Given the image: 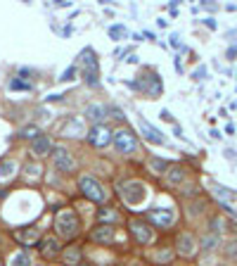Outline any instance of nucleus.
<instances>
[{
    "mask_svg": "<svg viewBox=\"0 0 237 266\" xmlns=\"http://www.w3.org/2000/svg\"><path fill=\"white\" fill-rule=\"evenodd\" d=\"M38 136H41V129H38L36 124H27V126L19 131V138H31V140H36Z\"/></svg>",
    "mask_w": 237,
    "mask_h": 266,
    "instance_id": "nucleus-23",
    "label": "nucleus"
},
{
    "mask_svg": "<svg viewBox=\"0 0 237 266\" xmlns=\"http://www.w3.org/2000/svg\"><path fill=\"white\" fill-rule=\"evenodd\" d=\"M81 266H86V264H81Z\"/></svg>",
    "mask_w": 237,
    "mask_h": 266,
    "instance_id": "nucleus-41",
    "label": "nucleus"
},
{
    "mask_svg": "<svg viewBox=\"0 0 237 266\" xmlns=\"http://www.w3.org/2000/svg\"><path fill=\"white\" fill-rule=\"evenodd\" d=\"M57 5H60V7H69L71 3H69V0H57Z\"/></svg>",
    "mask_w": 237,
    "mask_h": 266,
    "instance_id": "nucleus-40",
    "label": "nucleus"
},
{
    "mask_svg": "<svg viewBox=\"0 0 237 266\" xmlns=\"http://www.w3.org/2000/svg\"><path fill=\"white\" fill-rule=\"evenodd\" d=\"M81 67H83V79H86V83L93 86V88H97V86H100V67H97V60H95L93 50H83Z\"/></svg>",
    "mask_w": 237,
    "mask_h": 266,
    "instance_id": "nucleus-3",
    "label": "nucleus"
},
{
    "mask_svg": "<svg viewBox=\"0 0 237 266\" xmlns=\"http://www.w3.org/2000/svg\"><path fill=\"white\" fill-rule=\"evenodd\" d=\"M218 245H221V235H216V233H209V235L202 238V250H206V252L216 250Z\"/></svg>",
    "mask_w": 237,
    "mask_h": 266,
    "instance_id": "nucleus-22",
    "label": "nucleus"
},
{
    "mask_svg": "<svg viewBox=\"0 0 237 266\" xmlns=\"http://www.w3.org/2000/svg\"><path fill=\"white\" fill-rule=\"evenodd\" d=\"M14 240L21 243V245H36L41 240V231L36 226H24L19 231H14Z\"/></svg>",
    "mask_w": 237,
    "mask_h": 266,
    "instance_id": "nucleus-11",
    "label": "nucleus"
},
{
    "mask_svg": "<svg viewBox=\"0 0 237 266\" xmlns=\"http://www.w3.org/2000/svg\"><path fill=\"white\" fill-rule=\"evenodd\" d=\"M166 181H169L171 185H180L185 181V169L183 166H169V174H166Z\"/></svg>",
    "mask_w": 237,
    "mask_h": 266,
    "instance_id": "nucleus-19",
    "label": "nucleus"
},
{
    "mask_svg": "<svg viewBox=\"0 0 237 266\" xmlns=\"http://www.w3.org/2000/svg\"><path fill=\"white\" fill-rule=\"evenodd\" d=\"M225 55H228V60H235V57H237V48H235V45H230Z\"/></svg>",
    "mask_w": 237,
    "mask_h": 266,
    "instance_id": "nucleus-36",
    "label": "nucleus"
},
{
    "mask_svg": "<svg viewBox=\"0 0 237 266\" xmlns=\"http://www.w3.org/2000/svg\"><path fill=\"white\" fill-rule=\"evenodd\" d=\"M225 133H230V136H232V133H235V126H232V124H228V126H225Z\"/></svg>",
    "mask_w": 237,
    "mask_h": 266,
    "instance_id": "nucleus-39",
    "label": "nucleus"
},
{
    "mask_svg": "<svg viewBox=\"0 0 237 266\" xmlns=\"http://www.w3.org/2000/svg\"><path fill=\"white\" fill-rule=\"evenodd\" d=\"M211 228H214V233H216V235H221V233L225 231L223 219H214V221H211Z\"/></svg>",
    "mask_w": 237,
    "mask_h": 266,
    "instance_id": "nucleus-30",
    "label": "nucleus"
},
{
    "mask_svg": "<svg viewBox=\"0 0 237 266\" xmlns=\"http://www.w3.org/2000/svg\"><path fill=\"white\" fill-rule=\"evenodd\" d=\"M126 34H128V31H126L123 24H114V27H109V38H112V41H119V38L126 36Z\"/></svg>",
    "mask_w": 237,
    "mask_h": 266,
    "instance_id": "nucleus-26",
    "label": "nucleus"
},
{
    "mask_svg": "<svg viewBox=\"0 0 237 266\" xmlns=\"http://www.w3.org/2000/svg\"><path fill=\"white\" fill-rule=\"evenodd\" d=\"M34 155H38V157L52 155V140H50L47 136H38L34 140Z\"/></svg>",
    "mask_w": 237,
    "mask_h": 266,
    "instance_id": "nucleus-16",
    "label": "nucleus"
},
{
    "mask_svg": "<svg viewBox=\"0 0 237 266\" xmlns=\"http://www.w3.org/2000/svg\"><path fill=\"white\" fill-rule=\"evenodd\" d=\"M140 131H142V136H145V140H149V143H154V145H166V138H164L162 131H156L154 126L149 122H145V119H140Z\"/></svg>",
    "mask_w": 237,
    "mask_h": 266,
    "instance_id": "nucleus-13",
    "label": "nucleus"
},
{
    "mask_svg": "<svg viewBox=\"0 0 237 266\" xmlns=\"http://www.w3.org/2000/svg\"><path fill=\"white\" fill-rule=\"evenodd\" d=\"M176 250H178V254H183V257H195L197 243H195V238H192V233H180V235H178Z\"/></svg>",
    "mask_w": 237,
    "mask_h": 266,
    "instance_id": "nucleus-12",
    "label": "nucleus"
},
{
    "mask_svg": "<svg viewBox=\"0 0 237 266\" xmlns=\"http://www.w3.org/2000/svg\"><path fill=\"white\" fill-rule=\"evenodd\" d=\"M204 24H206V27H209L211 31H214V29H216V21H214V19H204Z\"/></svg>",
    "mask_w": 237,
    "mask_h": 266,
    "instance_id": "nucleus-38",
    "label": "nucleus"
},
{
    "mask_svg": "<svg viewBox=\"0 0 237 266\" xmlns=\"http://www.w3.org/2000/svg\"><path fill=\"white\" fill-rule=\"evenodd\" d=\"M45 100H47V103H57V100H62V95H60V93H52V95H47Z\"/></svg>",
    "mask_w": 237,
    "mask_h": 266,
    "instance_id": "nucleus-37",
    "label": "nucleus"
},
{
    "mask_svg": "<svg viewBox=\"0 0 237 266\" xmlns=\"http://www.w3.org/2000/svg\"><path fill=\"white\" fill-rule=\"evenodd\" d=\"M107 116V107H102V105H90L88 109H86V119L88 122H93L95 126L97 124H102V119Z\"/></svg>",
    "mask_w": 237,
    "mask_h": 266,
    "instance_id": "nucleus-17",
    "label": "nucleus"
},
{
    "mask_svg": "<svg viewBox=\"0 0 237 266\" xmlns=\"http://www.w3.org/2000/svg\"><path fill=\"white\" fill-rule=\"evenodd\" d=\"M128 228L133 233V238L140 243V245H149L152 240H154V231H152V226L147 221H140V219H130L128 221Z\"/></svg>",
    "mask_w": 237,
    "mask_h": 266,
    "instance_id": "nucleus-5",
    "label": "nucleus"
},
{
    "mask_svg": "<svg viewBox=\"0 0 237 266\" xmlns=\"http://www.w3.org/2000/svg\"><path fill=\"white\" fill-rule=\"evenodd\" d=\"M149 166H152L156 174H166V171H169V162H166V159H159V157H149Z\"/></svg>",
    "mask_w": 237,
    "mask_h": 266,
    "instance_id": "nucleus-24",
    "label": "nucleus"
},
{
    "mask_svg": "<svg viewBox=\"0 0 237 266\" xmlns=\"http://www.w3.org/2000/svg\"><path fill=\"white\" fill-rule=\"evenodd\" d=\"M64 264L67 266H81V250L78 247H69L64 252Z\"/></svg>",
    "mask_w": 237,
    "mask_h": 266,
    "instance_id": "nucleus-20",
    "label": "nucleus"
},
{
    "mask_svg": "<svg viewBox=\"0 0 237 266\" xmlns=\"http://www.w3.org/2000/svg\"><path fill=\"white\" fill-rule=\"evenodd\" d=\"M225 254H228V257H237V240L228 243V250H225Z\"/></svg>",
    "mask_w": 237,
    "mask_h": 266,
    "instance_id": "nucleus-31",
    "label": "nucleus"
},
{
    "mask_svg": "<svg viewBox=\"0 0 237 266\" xmlns=\"http://www.w3.org/2000/svg\"><path fill=\"white\" fill-rule=\"evenodd\" d=\"M211 188L216 190V195H218L221 200H232V198H235V190H228V188H223V185L211 183Z\"/></svg>",
    "mask_w": 237,
    "mask_h": 266,
    "instance_id": "nucleus-25",
    "label": "nucleus"
},
{
    "mask_svg": "<svg viewBox=\"0 0 237 266\" xmlns=\"http://www.w3.org/2000/svg\"><path fill=\"white\" fill-rule=\"evenodd\" d=\"M171 257H173L171 252H159L156 254V261H171Z\"/></svg>",
    "mask_w": 237,
    "mask_h": 266,
    "instance_id": "nucleus-33",
    "label": "nucleus"
},
{
    "mask_svg": "<svg viewBox=\"0 0 237 266\" xmlns=\"http://www.w3.org/2000/svg\"><path fill=\"white\" fill-rule=\"evenodd\" d=\"M109 114H114V119H119V122H123L126 116H123V112L119 107H109Z\"/></svg>",
    "mask_w": 237,
    "mask_h": 266,
    "instance_id": "nucleus-32",
    "label": "nucleus"
},
{
    "mask_svg": "<svg viewBox=\"0 0 237 266\" xmlns=\"http://www.w3.org/2000/svg\"><path fill=\"white\" fill-rule=\"evenodd\" d=\"M138 88H142L147 95H152V98H159V95H162V79H159L156 74L145 76V79L138 83Z\"/></svg>",
    "mask_w": 237,
    "mask_h": 266,
    "instance_id": "nucleus-14",
    "label": "nucleus"
},
{
    "mask_svg": "<svg viewBox=\"0 0 237 266\" xmlns=\"http://www.w3.org/2000/svg\"><path fill=\"white\" fill-rule=\"evenodd\" d=\"M62 252V245H60V240L57 238H43L41 240V254L45 257V259H55V257H60Z\"/></svg>",
    "mask_w": 237,
    "mask_h": 266,
    "instance_id": "nucleus-15",
    "label": "nucleus"
},
{
    "mask_svg": "<svg viewBox=\"0 0 237 266\" xmlns=\"http://www.w3.org/2000/svg\"><path fill=\"white\" fill-rule=\"evenodd\" d=\"M55 231L64 240L76 238L78 231H81V219H78V214L74 209H60L57 216H55Z\"/></svg>",
    "mask_w": 237,
    "mask_h": 266,
    "instance_id": "nucleus-1",
    "label": "nucleus"
},
{
    "mask_svg": "<svg viewBox=\"0 0 237 266\" xmlns=\"http://www.w3.org/2000/svg\"><path fill=\"white\" fill-rule=\"evenodd\" d=\"M121 190H123L121 195H123V200H126V205H130V207L142 205L145 198H147V188H145L140 181H128V183H123Z\"/></svg>",
    "mask_w": 237,
    "mask_h": 266,
    "instance_id": "nucleus-4",
    "label": "nucleus"
},
{
    "mask_svg": "<svg viewBox=\"0 0 237 266\" xmlns=\"http://www.w3.org/2000/svg\"><path fill=\"white\" fill-rule=\"evenodd\" d=\"M90 240L97 243V245H109L114 240V226H109V224L95 226L93 231H90Z\"/></svg>",
    "mask_w": 237,
    "mask_h": 266,
    "instance_id": "nucleus-10",
    "label": "nucleus"
},
{
    "mask_svg": "<svg viewBox=\"0 0 237 266\" xmlns=\"http://www.w3.org/2000/svg\"><path fill=\"white\" fill-rule=\"evenodd\" d=\"M74 79H76V67H74V64H71V67H67V69H64V71H62L60 81H64V83H67V81H74Z\"/></svg>",
    "mask_w": 237,
    "mask_h": 266,
    "instance_id": "nucleus-28",
    "label": "nucleus"
},
{
    "mask_svg": "<svg viewBox=\"0 0 237 266\" xmlns=\"http://www.w3.org/2000/svg\"><path fill=\"white\" fill-rule=\"evenodd\" d=\"M164 119V122H173V116H171V112L169 109H162V114H159Z\"/></svg>",
    "mask_w": 237,
    "mask_h": 266,
    "instance_id": "nucleus-35",
    "label": "nucleus"
},
{
    "mask_svg": "<svg viewBox=\"0 0 237 266\" xmlns=\"http://www.w3.org/2000/svg\"><path fill=\"white\" fill-rule=\"evenodd\" d=\"M10 90H31V83H24L19 79H12L10 81Z\"/></svg>",
    "mask_w": 237,
    "mask_h": 266,
    "instance_id": "nucleus-29",
    "label": "nucleus"
},
{
    "mask_svg": "<svg viewBox=\"0 0 237 266\" xmlns=\"http://www.w3.org/2000/svg\"><path fill=\"white\" fill-rule=\"evenodd\" d=\"M52 164H55V169L62 171V174H69L76 166L74 157L69 155L67 148H52Z\"/></svg>",
    "mask_w": 237,
    "mask_h": 266,
    "instance_id": "nucleus-9",
    "label": "nucleus"
},
{
    "mask_svg": "<svg viewBox=\"0 0 237 266\" xmlns=\"http://www.w3.org/2000/svg\"><path fill=\"white\" fill-rule=\"evenodd\" d=\"M202 76H206V67H199V69H197L195 74H192V79H197V81H199Z\"/></svg>",
    "mask_w": 237,
    "mask_h": 266,
    "instance_id": "nucleus-34",
    "label": "nucleus"
},
{
    "mask_svg": "<svg viewBox=\"0 0 237 266\" xmlns=\"http://www.w3.org/2000/svg\"><path fill=\"white\" fill-rule=\"evenodd\" d=\"M19 169V164L14 162V159H5V162H0V181H7V178H12Z\"/></svg>",
    "mask_w": 237,
    "mask_h": 266,
    "instance_id": "nucleus-18",
    "label": "nucleus"
},
{
    "mask_svg": "<svg viewBox=\"0 0 237 266\" xmlns=\"http://www.w3.org/2000/svg\"><path fill=\"white\" fill-rule=\"evenodd\" d=\"M116 219H119V216H116L114 209H100V221H102V224H109V226H112Z\"/></svg>",
    "mask_w": 237,
    "mask_h": 266,
    "instance_id": "nucleus-27",
    "label": "nucleus"
},
{
    "mask_svg": "<svg viewBox=\"0 0 237 266\" xmlns=\"http://www.w3.org/2000/svg\"><path fill=\"white\" fill-rule=\"evenodd\" d=\"M78 188H81V192L90 200V202H97V205H102V202L107 200V192H104V188H102V185L97 183V178L90 176V174H86V176L78 178Z\"/></svg>",
    "mask_w": 237,
    "mask_h": 266,
    "instance_id": "nucleus-2",
    "label": "nucleus"
},
{
    "mask_svg": "<svg viewBox=\"0 0 237 266\" xmlns=\"http://www.w3.org/2000/svg\"><path fill=\"white\" fill-rule=\"evenodd\" d=\"M112 140H114V133H112L109 126H104V124H97V126H93V129L88 131V143L93 145V148H107Z\"/></svg>",
    "mask_w": 237,
    "mask_h": 266,
    "instance_id": "nucleus-7",
    "label": "nucleus"
},
{
    "mask_svg": "<svg viewBox=\"0 0 237 266\" xmlns=\"http://www.w3.org/2000/svg\"><path fill=\"white\" fill-rule=\"evenodd\" d=\"M112 143H114V148L119 152H123V155H130V152H136V148H138V140H136V136H133V131L130 129L116 131Z\"/></svg>",
    "mask_w": 237,
    "mask_h": 266,
    "instance_id": "nucleus-6",
    "label": "nucleus"
},
{
    "mask_svg": "<svg viewBox=\"0 0 237 266\" xmlns=\"http://www.w3.org/2000/svg\"><path fill=\"white\" fill-rule=\"evenodd\" d=\"M31 264H34V261H31V254H29L27 250H19V252L10 259V266H31Z\"/></svg>",
    "mask_w": 237,
    "mask_h": 266,
    "instance_id": "nucleus-21",
    "label": "nucleus"
},
{
    "mask_svg": "<svg viewBox=\"0 0 237 266\" xmlns=\"http://www.w3.org/2000/svg\"><path fill=\"white\" fill-rule=\"evenodd\" d=\"M147 219L154 226H159V228H169V226H173V221H176V214H173V209H169V207H154V209L147 212Z\"/></svg>",
    "mask_w": 237,
    "mask_h": 266,
    "instance_id": "nucleus-8",
    "label": "nucleus"
}]
</instances>
